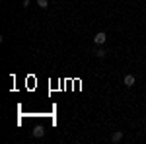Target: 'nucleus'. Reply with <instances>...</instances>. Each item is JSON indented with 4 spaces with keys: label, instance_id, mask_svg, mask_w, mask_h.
<instances>
[{
    "label": "nucleus",
    "instance_id": "nucleus-3",
    "mask_svg": "<svg viewBox=\"0 0 146 144\" xmlns=\"http://www.w3.org/2000/svg\"><path fill=\"white\" fill-rule=\"evenodd\" d=\"M121 140H123V133L121 131H115L111 134V142H121Z\"/></svg>",
    "mask_w": 146,
    "mask_h": 144
},
{
    "label": "nucleus",
    "instance_id": "nucleus-1",
    "mask_svg": "<svg viewBox=\"0 0 146 144\" xmlns=\"http://www.w3.org/2000/svg\"><path fill=\"white\" fill-rule=\"evenodd\" d=\"M123 84L127 86V88H133V86L136 84V76L135 74H127V76L123 78Z\"/></svg>",
    "mask_w": 146,
    "mask_h": 144
},
{
    "label": "nucleus",
    "instance_id": "nucleus-2",
    "mask_svg": "<svg viewBox=\"0 0 146 144\" xmlns=\"http://www.w3.org/2000/svg\"><path fill=\"white\" fill-rule=\"evenodd\" d=\"M105 39H107L105 31H98V33L94 35V43H96V45H103V43H105Z\"/></svg>",
    "mask_w": 146,
    "mask_h": 144
},
{
    "label": "nucleus",
    "instance_id": "nucleus-5",
    "mask_svg": "<svg viewBox=\"0 0 146 144\" xmlns=\"http://www.w3.org/2000/svg\"><path fill=\"white\" fill-rule=\"evenodd\" d=\"M105 55H107L105 49H98V51H96V56H98V58H105Z\"/></svg>",
    "mask_w": 146,
    "mask_h": 144
},
{
    "label": "nucleus",
    "instance_id": "nucleus-6",
    "mask_svg": "<svg viewBox=\"0 0 146 144\" xmlns=\"http://www.w3.org/2000/svg\"><path fill=\"white\" fill-rule=\"evenodd\" d=\"M37 4H39V6H41V8L45 10L47 6H49V0H37Z\"/></svg>",
    "mask_w": 146,
    "mask_h": 144
},
{
    "label": "nucleus",
    "instance_id": "nucleus-4",
    "mask_svg": "<svg viewBox=\"0 0 146 144\" xmlns=\"http://www.w3.org/2000/svg\"><path fill=\"white\" fill-rule=\"evenodd\" d=\"M43 134H45V129H43L41 125H39V127H35V129H33V136H35V138H41Z\"/></svg>",
    "mask_w": 146,
    "mask_h": 144
}]
</instances>
